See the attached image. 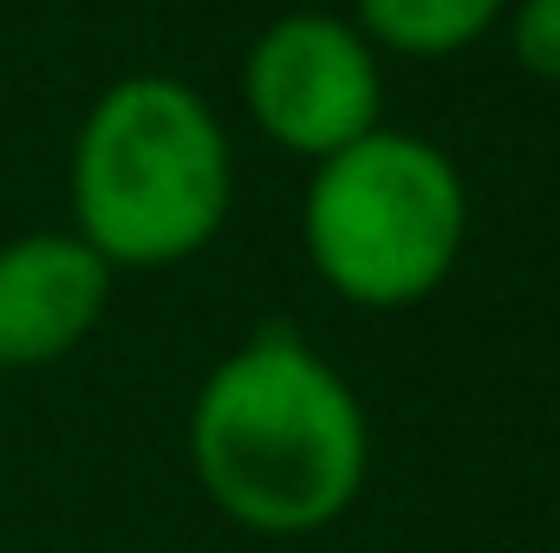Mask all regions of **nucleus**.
Returning <instances> with one entry per match:
<instances>
[{"label":"nucleus","instance_id":"2","mask_svg":"<svg viewBox=\"0 0 560 553\" xmlns=\"http://www.w3.org/2000/svg\"><path fill=\"white\" fill-rule=\"evenodd\" d=\"M235 202V156L209 98L183 79H118L72 143V235L118 268L202 255Z\"/></svg>","mask_w":560,"mask_h":553},{"label":"nucleus","instance_id":"6","mask_svg":"<svg viewBox=\"0 0 560 553\" xmlns=\"http://www.w3.org/2000/svg\"><path fill=\"white\" fill-rule=\"evenodd\" d=\"M502 13L509 0H352V26L372 39V52L398 59H456Z\"/></svg>","mask_w":560,"mask_h":553},{"label":"nucleus","instance_id":"3","mask_svg":"<svg viewBox=\"0 0 560 553\" xmlns=\"http://www.w3.org/2000/svg\"><path fill=\"white\" fill-rule=\"evenodd\" d=\"M469 235V189L436 143L378 125L313 163L300 202V242L313 274L339 299L398 313L430 299Z\"/></svg>","mask_w":560,"mask_h":553},{"label":"nucleus","instance_id":"7","mask_svg":"<svg viewBox=\"0 0 560 553\" xmlns=\"http://www.w3.org/2000/svg\"><path fill=\"white\" fill-rule=\"evenodd\" d=\"M509 52L528 79L560 85V0H509Z\"/></svg>","mask_w":560,"mask_h":553},{"label":"nucleus","instance_id":"1","mask_svg":"<svg viewBox=\"0 0 560 553\" xmlns=\"http://www.w3.org/2000/svg\"><path fill=\"white\" fill-rule=\"evenodd\" d=\"M189 462L235 528L300 541L359 502L372 423L300 332L268 326L202 378L189 404Z\"/></svg>","mask_w":560,"mask_h":553},{"label":"nucleus","instance_id":"5","mask_svg":"<svg viewBox=\"0 0 560 553\" xmlns=\"http://www.w3.org/2000/svg\"><path fill=\"white\" fill-rule=\"evenodd\" d=\"M112 306V268L79 235H20L0 248V372H39L92 339Z\"/></svg>","mask_w":560,"mask_h":553},{"label":"nucleus","instance_id":"4","mask_svg":"<svg viewBox=\"0 0 560 553\" xmlns=\"http://www.w3.org/2000/svg\"><path fill=\"white\" fill-rule=\"evenodd\" d=\"M242 98L255 131L306 163H326L385 125V79L372 39L352 20L313 7L280 13L255 33Z\"/></svg>","mask_w":560,"mask_h":553}]
</instances>
